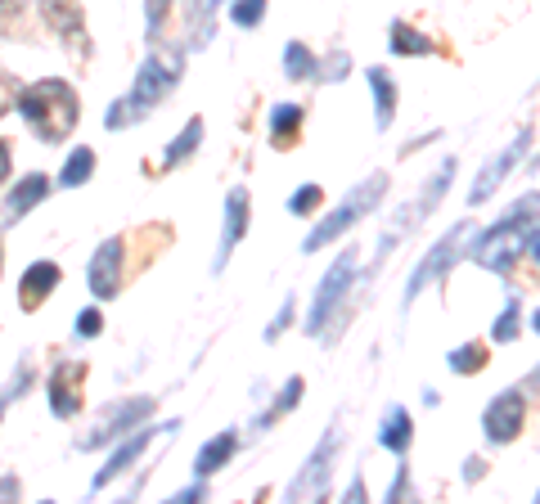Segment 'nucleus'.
<instances>
[{"label":"nucleus","instance_id":"1","mask_svg":"<svg viewBox=\"0 0 540 504\" xmlns=\"http://www.w3.org/2000/svg\"><path fill=\"white\" fill-rule=\"evenodd\" d=\"M18 113L27 117L36 140L59 144V140H68L72 126H77V90L59 77H45V81H36V86L18 90Z\"/></svg>","mask_w":540,"mask_h":504},{"label":"nucleus","instance_id":"2","mask_svg":"<svg viewBox=\"0 0 540 504\" xmlns=\"http://www.w3.org/2000/svg\"><path fill=\"white\" fill-rule=\"evenodd\" d=\"M536 257V194H527L522 203L509 207V216H504L495 230L482 234V243L473 248V261L486 270H500V275H509L513 261L522 257Z\"/></svg>","mask_w":540,"mask_h":504},{"label":"nucleus","instance_id":"3","mask_svg":"<svg viewBox=\"0 0 540 504\" xmlns=\"http://www.w3.org/2000/svg\"><path fill=\"white\" fill-rule=\"evenodd\" d=\"M180 81V59L176 54H149L140 68V77H135V90L122 99L117 108H108V126H126V122H140L144 113H149L153 104H162V95H171Z\"/></svg>","mask_w":540,"mask_h":504},{"label":"nucleus","instance_id":"4","mask_svg":"<svg viewBox=\"0 0 540 504\" xmlns=\"http://www.w3.org/2000/svg\"><path fill=\"white\" fill-rule=\"evenodd\" d=\"M383 194H387V176H383V171H374V176H369L365 185H356V189H351V198L338 207V212H333V216H324V221L315 225V230H311V239H306V252L324 248V243H333L342 230H351V225H356L360 216L369 212V207H378V198H383Z\"/></svg>","mask_w":540,"mask_h":504},{"label":"nucleus","instance_id":"5","mask_svg":"<svg viewBox=\"0 0 540 504\" xmlns=\"http://www.w3.org/2000/svg\"><path fill=\"white\" fill-rule=\"evenodd\" d=\"M356 279V248H342V257L329 266V275H324L320 293H315L311 302V315H306V333H320L324 320L333 315V306H338V297L347 293V284Z\"/></svg>","mask_w":540,"mask_h":504},{"label":"nucleus","instance_id":"6","mask_svg":"<svg viewBox=\"0 0 540 504\" xmlns=\"http://www.w3.org/2000/svg\"><path fill=\"white\" fill-rule=\"evenodd\" d=\"M90 365L86 360H63V365H54L50 374V410L59 414V419H72V414L81 410V383H86Z\"/></svg>","mask_w":540,"mask_h":504},{"label":"nucleus","instance_id":"7","mask_svg":"<svg viewBox=\"0 0 540 504\" xmlns=\"http://www.w3.org/2000/svg\"><path fill=\"white\" fill-rule=\"evenodd\" d=\"M41 14H45V23H50L54 32H59V41L68 45L72 54H86V50H90L81 0H41Z\"/></svg>","mask_w":540,"mask_h":504},{"label":"nucleus","instance_id":"8","mask_svg":"<svg viewBox=\"0 0 540 504\" xmlns=\"http://www.w3.org/2000/svg\"><path fill=\"white\" fill-rule=\"evenodd\" d=\"M122 252H126V239H104L99 243V252L90 257V293L95 297H113L117 288H122Z\"/></svg>","mask_w":540,"mask_h":504},{"label":"nucleus","instance_id":"9","mask_svg":"<svg viewBox=\"0 0 540 504\" xmlns=\"http://www.w3.org/2000/svg\"><path fill=\"white\" fill-rule=\"evenodd\" d=\"M486 437L491 441H513L522 432V423H527V401H522V392H500L491 405H486Z\"/></svg>","mask_w":540,"mask_h":504},{"label":"nucleus","instance_id":"10","mask_svg":"<svg viewBox=\"0 0 540 504\" xmlns=\"http://www.w3.org/2000/svg\"><path fill=\"white\" fill-rule=\"evenodd\" d=\"M464 239H468V225H455V230H450L446 239H441L437 248L423 257V266L414 270V275H410V288H405V297H410V302L432 284V279L441 275V270H450V261H455V252H459V243H464Z\"/></svg>","mask_w":540,"mask_h":504},{"label":"nucleus","instance_id":"11","mask_svg":"<svg viewBox=\"0 0 540 504\" xmlns=\"http://www.w3.org/2000/svg\"><path fill=\"white\" fill-rule=\"evenodd\" d=\"M333 450H338V428L329 432V437L320 441V450H315L311 455V464L302 468V473H297V482L288 486V495H293V500H302V495H320L324 491V482H329V459H333Z\"/></svg>","mask_w":540,"mask_h":504},{"label":"nucleus","instance_id":"12","mask_svg":"<svg viewBox=\"0 0 540 504\" xmlns=\"http://www.w3.org/2000/svg\"><path fill=\"white\" fill-rule=\"evenodd\" d=\"M59 279H63V270L54 266V261H36V266H27L23 284H18V306H23V311H36V306L59 288Z\"/></svg>","mask_w":540,"mask_h":504},{"label":"nucleus","instance_id":"13","mask_svg":"<svg viewBox=\"0 0 540 504\" xmlns=\"http://www.w3.org/2000/svg\"><path fill=\"white\" fill-rule=\"evenodd\" d=\"M243 230H248V189L234 185L230 198H225V230H221V252H216V270L225 266V257L243 239Z\"/></svg>","mask_w":540,"mask_h":504},{"label":"nucleus","instance_id":"14","mask_svg":"<svg viewBox=\"0 0 540 504\" xmlns=\"http://www.w3.org/2000/svg\"><path fill=\"white\" fill-rule=\"evenodd\" d=\"M144 414H153V401H149V396H135V401H126V405H117V410L113 414H108V423H104V428H99V432H90V437L86 441H81V446H104V441L108 437H122V432L126 428H131V423L135 419H144Z\"/></svg>","mask_w":540,"mask_h":504},{"label":"nucleus","instance_id":"15","mask_svg":"<svg viewBox=\"0 0 540 504\" xmlns=\"http://www.w3.org/2000/svg\"><path fill=\"white\" fill-rule=\"evenodd\" d=\"M527 149H531V131H527V135H518V140H513V149H504L500 158L491 162V167H482V180H477V185H473V194H468V203L477 207L486 194H495V185H500V180H504V171H509L513 162H518Z\"/></svg>","mask_w":540,"mask_h":504},{"label":"nucleus","instance_id":"16","mask_svg":"<svg viewBox=\"0 0 540 504\" xmlns=\"http://www.w3.org/2000/svg\"><path fill=\"white\" fill-rule=\"evenodd\" d=\"M149 441H153V428H140V432H135V437H131V441H122V446H117V450H113V459H108V464H104V468H99L95 486H108V482H113V477H122V473H126V468H131V464H135V459H140V455H144V446H149Z\"/></svg>","mask_w":540,"mask_h":504},{"label":"nucleus","instance_id":"17","mask_svg":"<svg viewBox=\"0 0 540 504\" xmlns=\"http://www.w3.org/2000/svg\"><path fill=\"white\" fill-rule=\"evenodd\" d=\"M369 86H374V122H378V131H387L392 113H396V86L383 68H369Z\"/></svg>","mask_w":540,"mask_h":504},{"label":"nucleus","instance_id":"18","mask_svg":"<svg viewBox=\"0 0 540 504\" xmlns=\"http://www.w3.org/2000/svg\"><path fill=\"white\" fill-rule=\"evenodd\" d=\"M45 194H50V180H45L41 171H32V176H23V180H18V189H14V194H9V216H27L36 203H41Z\"/></svg>","mask_w":540,"mask_h":504},{"label":"nucleus","instance_id":"19","mask_svg":"<svg viewBox=\"0 0 540 504\" xmlns=\"http://www.w3.org/2000/svg\"><path fill=\"white\" fill-rule=\"evenodd\" d=\"M234 450H239V437H234V432H221V437H212L203 450H198V459H194V473H198V477L216 473V468H221L225 459L234 455Z\"/></svg>","mask_w":540,"mask_h":504},{"label":"nucleus","instance_id":"20","mask_svg":"<svg viewBox=\"0 0 540 504\" xmlns=\"http://www.w3.org/2000/svg\"><path fill=\"white\" fill-rule=\"evenodd\" d=\"M378 441H383L387 450H396V455H405L410 450V441H414V423H410V414L396 405L392 414H387V423H383V432H378Z\"/></svg>","mask_w":540,"mask_h":504},{"label":"nucleus","instance_id":"21","mask_svg":"<svg viewBox=\"0 0 540 504\" xmlns=\"http://www.w3.org/2000/svg\"><path fill=\"white\" fill-rule=\"evenodd\" d=\"M297 126H302V104H279L275 113H270V140H275L279 149H288V144L297 140Z\"/></svg>","mask_w":540,"mask_h":504},{"label":"nucleus","instance_id":"22","mask_svg":"<svg viewBox=\"0 0 540 504\" xmlns=\"http://www.w3.org/2000/svg\"><path fill=\"white\" fill-rule=\"evenodd\" d=\"M203 144V117H194V122H185V131L176 135V140L167 144V153H162V167H176V162H185L189 153Z\"/></svg>","mask_w":540,"mask_h":504},{"label":"nucleus","instance_id":"23","mask_svg":"<svg viewBox=\"0 0 540 504\" xmlns=\"http://www.w3.org/2000/svg\"><path fill=\"white\" fill-rule=\"evenodd\" d=\"M486 360H491L486 342H464V347L450 351V369L455 374H477V369H486Z\"/></svg>","mask_w":540,"mask_h":504},{"label":"nucleus","instance_id":"24","mask_svg":"<svg viewBox=\"0 0 540 504\" xmlns=\"http://www.w3.org/2000/svg\"><path fill=\"white\" fill-rule=\"evenodd\" d=\"M90 171H95V153H90V149H77L68 162H63V171H59V185H68V189L86 185V180H90Z\"/></svg>","mask_w":540,"mask_h":504},{"label":"nucleus","instance_id":"25","mask_svg":"<svg viewBox=\"0 0 540 504\" xmlns=\"http://www.w3.org/2000/svg\"><path fill=\"white\" fill-rule=\"evenodd\" d=\"M284 72H288V77H293V81L315 77V54L306 50L302 41H293V45H288V50H284Z\"/></svg>","mask_w":540,"mask_h":504},{"label":"nucleus","instance_id":"26","mask_svg":"<svg viewBox=\"0 0 540 504\" xmlns=\"http://www.w3.org/2000/svg\"><path fill=\"white\" fill-rule=\"evenodd\" d=\"M392 50L396 54H428L432 41L423 32H414L410 23H392Z\"/></svg>","mask_w":540,"mask_h":504},{"label":"nucleus","instance_id":"27","mask_svg":"<svg viewBox=\"0 0 540 504\" xmlns=\"http://www.w3.org/2000/svg\"><path fill=\"white\" fill-rule=\"evenodd\" d=\"M320 203H324V189L320 185H302L293 198H288V212H293V216H311Z\"/></svg>","mask_w":540,"mask_h":504},{"label":"nucleus","instance_id":"28","mask_svg":"<svg viewBox=\"0 0 540 504\" xmlns=\"http://www.w3.org/2000/svg\"><path fill=\"white\" fill-rule=\"evenodd\" d=\"M261 14H266V0H234V9H230V18L239 27H257Z\"/></svg>","mask_w":540,"mask_h":504},{"label":"nucleus","instance_id":"29","mask_svg":"<svg viewBox=\"0 0 540 504\" xmlns=\"http://www.w3.org/2000/svg\"><path fill=\"white\" fill-rule=\"evenodd\" d=\"M491 338L495 342H513V338H518V302L504 306V315H500V324H495Z\"/></svg>","mask_w":540,"mask_h":504},{"label":"nucleus","instance_id":"30","mask_svg":"<svg viewBox=\"0 0 540 504\" xmlns=\"http://www.w3.org/2000/svg\"><path fill=\"white\" fill-rule=\"evenodd\" d=\"M18 90H23V86H18V77H14V72H9V68H0V117H5L9 108L18 104Z\"/></svg>","mask_w":540,"mask_h":504},{"label":"nucleus","instance_id":"31","mask_svg":"<svg viewBox=\"0 0 540 504\" xmlns=\"http://www.w3.org/2000/svg\"><path fill=\"white\" fill-rule=\"evenodd\" d=\"M297 396H302V378H288V383H284V396H279V405L266 414V423H270V419H279V414H284V410H293V405H297Z\"/></svg>","mask_w":540,"mask_h":504},{"label":"nucleus","instance_id":"32","mask_svg":"<svg viewBox=\"0 0 540 504\" xmlns=\"http://www.w3.org/2000/svg\"><path fill=\"white\" fill-rule=\"evenodd\" d=\"M99 329H104V315H99V311H81L77 315V333H81V338H95Z\"/></svg>","mask_w":540,"mask_h":504},{"label":"nucleus","instance_id":"33","mask_svg":"<svg viewBox=\"0 0 540 504\" xmlns=\"http://www.w3.org/2000/svg\"><path fill=\"white\" fill-rule=\"evenodd\" d=\"M288 320H293V297H288V302L279 306V320H275V324H270V329H266V338H279V333L288 329Z\"/></svg>","mask_w":540,"mask_h":504},{"label":"nucleus","instance_id":"34","mask_svg":"<svg viewBox=\"0 0 540 504\" xmlns=\"http://www.w3.org/2000/svg\"><path fill=\"white\" fill-rule=\"evenodd\" d=\"M27 369H18V378H14V387H9V392H0V414H5V405H9V396H23V387H27Z\"/></svg>","mask_w":540,"mask_h":504},{"label":"nucleus","instance_id":"35","mask_svg":"<svg viewBox=\"0 0 540 504\" xmlns=\"http://www.w3.org/2000/svg\"><path fill=\"white\" fill-rule=\"evenodd\" d=\"M171 0H149V32H158L162 27V14H167Z\"/></svg>","mask_w":540,"mask_h":504},{"label":"nucleus","instance_id":"36","mask_svg":"<svg viewBox=\"0 0 540 504\" xmlns=\"http://www.w3.org/2000/svg\"><path fill=\"white\" fill-rule=\"evenodd\" d=\"M14 14H23V0H0V23H9Z\"/></svg>","mask_w":540,"mask_h":504},{"label":"nucleus","instance_id":"37","mask_svg":"<svg viewBox=\"0 0 540 504\" xmlns=\"http://www.w3.org/2000/svg\"><path fill=\"white\" fill-rule=\"evenodd\" d=\"M5 176H9V149H5V140H0V185H5Z\"/></svg>","mask_w":540,"mask_h":504},{"label":"nucleus","instance_id":"38","mask_svg":"<svg viewBox=\"0 0 540 504\" xmlns=\"http://www.w3.org/2000/svg\"><path fill=\"white\" fill-rule=\"evenodd\" d=\"M176 500H180V504H185V500H203V486H189V491H180Z\"/></svg>","mask_w":540,"mask_h":504},{"label":"nucleus","instance_id":"39","mask_svg":"<svg viewBox=\"0 0 540 504\" xmlns=\"http://www.w3.org/2000/svg\"><path fill=\"white\" fill-rule=\"evenodd\" d=\"M347 500H365V482H351L347 486Z\"/></svg>","mask_w":540,"mask_h":504},{"label":"nucleus","instance_id":"40","mask_svg":"<svg viewBox=\"0 0 540 504\" xmlns=\"http://www.w3.org/2000/svg\"><path fill=\"white\" fill-rule=\"evenodd\" d=\"M0 495H18V482H14V477H0Z\"/></svg>","mask_w":540,"mask_h":504}]
</instances>
